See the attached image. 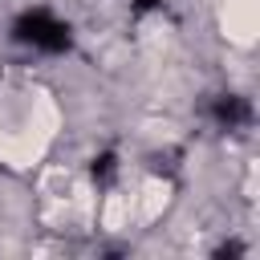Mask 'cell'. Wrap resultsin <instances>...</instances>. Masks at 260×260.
<instances>
[{
    "instance_id": "3",
    "label": "cell",
    "mask_w": 260,
    "mask_h": 260,
    "mask_svg": "<svg viewBox=\"0 0 260 260\" xmlns=\"http://www.w3.org/2000/svg\"><path fill=\"white\" fill-rule=\"evenodd\" d=\"M114 171H118V158H114V154L93 158V179H98V183H110V179H114Z\"/></svg>"
},
{
    "instance_id": "4",
    "label": "cell",
    "mask_w": 260,
    "mask_h": 260,
    "mask_svg": "<svg viewBox=\"0 0 260 260\" xmlns=\"http://www.w3.org/2000/svg\"><path fill=\"white\" fill-rule=\"evenodd\" d=\"M158 8H167V0H134V16H142V12H158Z\"/></svg>"
},
{
    "instance_id": "2",
    "label": "cell",
    "mask_w": 260,
    "mask_h": 260,
    "mask_svg": "<svg viewBox=\"0 0 260 260\" xmlns=\"http://www.w3.org/2000/svg\"><path fill=\"white\" fill-rule=\"evenodd\" d=\"M211 118H215V126H223V130H240V126L252 122V106H248V98H240V93H219V98L211 102Z\"/></svg>"
},
{
    "instance_id": "1",
    "label": "cell",
    "mask_w": 260,
    "mask_h": 260,
    "mask_svg": "<svg viewBox=\"0 0 260 260\" xmlns=\"http://www.w3.org/2000/svg\"><path fill=\"white\" fill-rule=\"evenodd\" d=\"M12 37H16L20 45L41 49V53H65V49L73 45L69 24H65V20H57V16H53V12H45V8L24 12V16L12 24Z\"/></svg>"
}]
</instances>
